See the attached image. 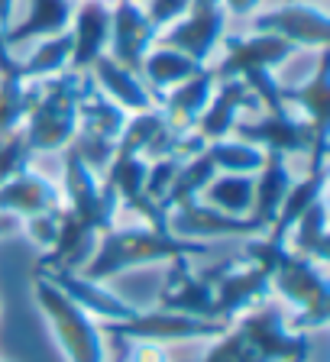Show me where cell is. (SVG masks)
<instances>
[{
    "label": "cell",
    "mask_w": 330,
    "mask_h": 362,
    "mask_svg": "<svg viewBox=\"0 0 330 362\" xmlns=\"http://www.w3.org/2000/svg\"><path fill=\"white\" fill-rule=\"evenodd\" d=\"M59 191H62V207L68 214L81 217L88 226H94L98 233H104L107 226L117 223V214H120L117 197L107 191L101 175L91 172L72 149H65V156H62Z\"/></svg>",
    "instance_id": "8"
},
{
    "label": "cell",
    "mask_w": 330,
    "mask_h": 362,
    "mask_svg": "<svg viewBox=\"0 0 330 362\" xmlns=\"http://www.w3.org/2000/svg\"><path fill=\"white\" fill-rule=\"evenodd\" d=\"M169 214V233L188 243H214V240H246V236L266 233L263 226L253 217H233L217 207L198 201H185L178 207H172Z\"/></svg>",
    "instance_id": "12"
},
{
    "label": "cell",
    "mask_w": 330,
    "mask_h": 362,
    "mask_svg": "<svg viewBox=\"0 0 330 362\" xmlns=\"http://www.w3.org/2000/svg\"><path fill=\"white\" fill-rule=\"evenodd\" d=\"M72 62V33H55V36H42L26 59H20V78L26 81H49L68 71Z\"/></svg>",
    "instance_id": "27"
},
{
    "label": "cell",
    "mask_w": 330,
    "mask_h": 362,
    "mask_svg": "<svg viewBox=\"0 0 330 362\" xmlns=\"http://www.w3.org/2000/svg\"><path fill=\"white\" fill-rule=\"evenodd\" d=\"M214 175H217V168L210 162L207 149H201L198 156L185 158L178 165V172H175L169 191H165V197H162V211H172V207H178V204H185V201H198Z\"/></svg>",
    "instance_id": "28"
},
{
    "label": "cell",
    "mask_w": 330,
    "mask_h": 362,
    "mask_svg": "<svg viewBox=\"0 0 330 362\" xmlns=\"http://www.w3.org/2000/svg\"><path fill=\"white\" fill-rule=\"evenodd\" d=\"M0 75H20V59L4 39V26H0Z\"/></svg>",
    "instance_id": "38"
},
{
    "label": "cell",
    "mask_w": 330,
    "mask_h": 362,
    "mask_svg": "<svg viewBox=\"0 0 330 362\" xmlns=\"http://www.w3.org/2000/svg\"><path fill=\"white\" fill-rule=\"evenodd\" d=\"M201 201L233 217H249L253 214V175L217 172L204 188Z\"/></svg>",
    "instance_id": "29"
},
{
    "label": "cell",
    "mask_w": 330,
    "mask_h": 362,
    "mask_svg": "<svg viewBox=\"0 0 330 362\" xmlns=\"http://www.w3.org/2000/svg\"><path fill=\"white\" fill-rule=\"evenodd\" d=\"M269 291L288 310L292 330H321L330 317V281L327 265L308 256H298L285 246L278 265L269 275Z\"/></svg>",
    "instance_id": "4"
},
{
    "label": "cell",
    "mask_w": 330,
    "mask_h": 362,
    "mask_svg": "<svg viewBox=\"0 0 330 362\" xmlns=\"http://www.w3.org/2000/svg\"><path fill=\"white\" fill-rule=\"evenodd\" d=\"M156 39L159 30L156 23L146 16L143 4H136V0H110V42H107L110 59L140 71L143 55L156 45Z\"/></svg>",
    "instance_id": "13"
},
{
    "label": "cell",
    "mask_w": 330,
    "mask_h": 362,
    "mask_svg": "<svg viewBox=\"0 0 330 362\" xmlns=\"http://www.w3.org/2000/svg\"><path fill=\"white\" fill-rule=\"evenodd\" d=\"M217 88V78L210 68H201L198 75H191L188 81L175 84L172 90H165L162 98H159V110H162L165 123L178 133H191L198 123V117L204 113L207 107L210 94Z\"/></svg>",
    "instance_id": "21"
},
{
    "label": "cell",
    "mask_w": 330,
    "mask_h": 362,
    "mask_svg": "<svg viewBox=\"0 0 330 362\" xmlns=\"http://www.w3.org/2000/svg\"><path fill=\"white\" fill-rule=\"evenodd\" d=\"M308 356L311 337L292 330L288 310L275 298H266L233 317L195 362H308Z\"/></svg>",
    "instance_id": "1"
},
{
    "label": "cell",
    "mask_w": 330,
    "mask_h": 362,
    "mask_svg": "<svg viewBox=\"0 0 330 362\" xmlns=\"http://www.w3.org/2000/svg\"><path fill=\"white\" fill-rule=\"evenodd\" d=\"M33 158H36V152H33L30 143H26L23 127L20 129H10V133L0 136V185H4V181H10L13 175L33 168Z\"/></svg>",
    "instance_id": "33"
},
{
    "label": "cell",
    "mask_w": 330,
    "mask_h": 362,
    "mask_svg": "<svg viewBox=\"0 0 330 362\" xmlns=\"http://www.w3.org/2000/svg\"><path fill=\"white\" fill-rule=\"evenodd\" d=\"M127 117L130 113L123 107H117L91 81V88L84 90V98H81V107H78V129L107 136V139H120V129L127 123Z\"/></svg>",
    "instance_id": "30"
},
{
    "label": "cell",
    "mask_w": 330,
    "mask_h": 362,
    "mask_svg": "<svg viewBox=\"0 0 330 362\" xmlns=\"http://www.w3.org/2000/svg\"><path fill=\"white\" fill-rule=\"evenodd\" d=\"M227 10V16H253L263 10L266 0H220Z\"/></svg>",
    "instance_id": "37"
},
{
    "label": "cell",
    "mask_w": 330,
    "mask_h": 362,
    "mask_svg": "<svg viewBox=\"0 0 330 362\" xmlns=\"http://www.w3.org/2000/svg\"><path fill=\"white\" fill-rule=\"evenodd\" d=\"M39 81H26L20 75H0V136L20 129L33 100H36Z\"/></svg>",
    "instance_id": "32"
},
{
    "label": "cell",
    "mask_w": 330,
    "mask_h": 362,
    "mask_svg": "<svg viewBox=\"0 0 330 362\" xmlns=\"http://www.w3.org/2000/svg\"><path fill=\"white\" fill-rule=\"evenodd\" d=\"M227 10L220 0H195L181 20H175L172 26H165L159 33L156 42H165L185 52L188 59H195L198 65H210V59L217 55L220 42L227 36Z\"/></svg>",
    "instance_id": "10"
},
{
    "label": "cell",
    "mask_w": 330,
    "mask_h": 362,
    "mask_svg": "<svg viewBox=\"0 0 330 362\" xmlns=\"http://www.w3.org/2000/svg\"><path fill=\"white\" fill-rule=\"evenodd\" d=\"M214 162L217 172H233V175H256L259 165L266 162V149L246 143L240 136H224V139H214V143L204 146Z\"/></svg>",
    "instance_id": "31"
},
{
    "label": "cell",
    "mask_w": 330,
    "mask_h": 362,
    "mask_svg": "<svg viewBox=\"0 0 330 362\" xmlns=\"http://www.w3.org/2000/svg\"><path fill=\"white\" fill-rule=\"evenodd\" d=\"M327 197H321L317 204H311L308 211L301 214L285 233V246L298 256H308L314 262L327 265Z\"/></svg>",
    "instance_id": "26"
},
{
    "label": "cell",
    "mask_w": 330,
    "mask_h": 362,
    "mask_svg": "<svg viewBox=\"0 0 330 362\" xmlns=\"http://www.w3.org/2000/svg\"><path fill=\"white\" fill-rule=\"evenodd\" d=\"M88 75H91V81H94V88H98L101 94H107L113 104L123 107L127 113H140V110H152V107H159L156 94L146 88V81L140 78V71L120 65V62L110 59V55H101V59L91 65Z\"/></svg>",
    "instance_id": "20"
},
{
    "label": "cell",
    "mask_w": 330,
    "mask_h": 362,
    "mask_svg": "<svg viewBox=\"0 0 330 362\" xmlns=\"http://www.w3.org/2000/svg\"><path fill=\"white\" fill-rule=\"evenodd\" d=\"M191 4H195V0H146L143 10H146V16L156 23V30L162 33L165 26H172L175 20H181V16L191 10Z\"/></svg>",
    "instance_id": "34"
},
{
    "label": "cell",
    "mask_w": 330,
    "mask_h": 362,
    "mask_svg": "<svg viewBox=\"0 0 330 362\" xmlns=\"http://www.w3.org/2000/svg\"><path fill=\"white\" fill-rule=\"evenodd\" d=\"M253 107H259V100H256V94L246 88V81H243V78H224V81H217L207 107H204V113L198 117L195 133L201 136L204 143L233 136L237 123H240ZM259 110H263V107H259Z\"/></svg>",
    "instance_id": "16"
},
{
    "label": "cell",
    "mask_w": 330,
    "mask_h": 362,
    "mask_svg": "<svg viewBox=\"0 0 330 362\" xmlns=\"http://www.w3.org/2000/svg\"><path fill=\"white\" fill-rule=\"evenodd\" d=\"M278 94H282V104H285L288 110H298V117H305L317 133L327 136V127H330V62H327V52L317 55L311 75H305L301 81L278 84Z\"/></svg>",
    "instance_id": "18"
},
{
    "label": "cell",
    "mask_w": 330,
    "mask_h": 362,
    "mask_svg": "<svg viewBox=\"0 0 330 362\" xmlns=\"http://www.w3.org/2000/svg\"><path fill=\"white\" fill-rule=\"evenodd\" d=\"M59 217L62 211H52V214H39V217H30L23 220V226H26V233H30V240L36 243L42 252H49L55 243V236H59Z\"/></svg>",
    "instance_id": "35"
},
{
    "label": "cell",
    "mask_w": 330,
    "mask_h": 362,
    "mask_svg": "<svg viewBox=\"0 0 330 362\" xmlns=\"http://www.w3.org/2000/svg\"><path fill=\"white\" fill-rule=\"evenodd\" d=\"M42 275H49V279H52L78 308L88 310L98 324H120V320H127V317L136 314V308H130L127 301H120L107 281H94V279H84L81 272H62V269L42 272Z\"/></svg>",
    "instance_id": "19"
},
{
    "label": "cell",
    "mask_w": 330,
    "mask_h": 362,
    "mask_svg": "<svg viewBox=\"0 0 330 362\" xmlns=\"http://www.w3.org/2000/svg\"><path fill=\"white\" fill-rule=\"evenodd\" d=\"M130 362H172V353L165 343H143L136 339L130 349Z\"/></svg>",
    "instance_id": "36"
},
{
    "label": "cell",
    "mask_w": 330,
    "mask_h": 362,
    "mask_svg": "<svg viewBox=\"0 0 330 362\" xmlns=\"http://www.w3.org/2000/svg\"><path fill=\"white\" fill-rule=\"evenodd\" d=\"M253 30L272 33L301 52L305 49L321 52L330 42V16L317 0H285V4L263 7L259 13H253Z\"/></svg>",
    "instance_id": "9"
},
{
    "label": "cell",
    "mask_w": 330,
    "mask_h": 362,
    "mask_svg": "<svg viewBox=\"0 0 330 362\" xmlns=\"http://www.w3.org/2000/svg\"><path fill=\"white\" fill-rule=\"evenodd\" d=\"M33 298H36V308L42 310L65 362H107V333L101 330V324L42 272L36 275Z\"/></svg>",
    "instance_id": "5"
},
{
    "label": "cell",
    "mask_w": 330,
    "mask_h": 362,
    "mask_svg": "<svg viewBox=\"0 0 330 362\" xmlns=\"http://www.w3.org/2000/svg\"><path fill=\"white\" fill-rule=\"evenodd\" d=\"M136 4H146V0H136Z\"/></svg>",
    "instance_id": "40"
},
{
    "label": "cell",
    "mask_w": 330,
    "mask_h": 362,
    "mask_svg": "<svg viewBox=\"0 0 330 362\" xmlns=\"http://www.w3.org/2000/svg\"><path fill=\"white\" fill-rule=\"evenodd\" d=\"M75 4H78V0H75Z\"/></svg>",
    "instance_id": "41"
},
{
    "label": "cell",
    "mask_w": 330,
    "mask_h": 362,
    "mask_svg": "<svg viewBox=\"0 0 330 362\" xmlns=\"http://www.w3.org/2000/svg\"><path fill=\"white\" fill-rule=\"evenodd\" d=\"M201 68L207 65H198L195 59H188L185 52L172 49L165 42H156L149 52L143 55V65H140V78L146 81V88L156 94V100L162 98L165 90H172L175 84L188 81L191 75H198Z\"/></svg>",
    "instance_id": "24"
},
{
    "label": "cell",
    "mask_w": 330,
    "mask_h": 362,
    "mask_svg": "<svg viewBox=\"0 0 330 362\" xmlns=\"http://www.w3.org/2000/svg\"><path fill=\"white\" fill-rule=\"evenodd\" d=\"M159 308L181 310L204 320H217L214 308V281L191 269V259H175L165 265V285L159 294Z\"/></svg>",
    "instance_id": "17"
},
{
    "label": "cell",
    "mask_w": 330,
    "mask_h": 362,
    "mask_svg": "<svg viewBox=\"0 0 330 362\" xmlns=\"http://www.w3.org/2000/svg\"><path fill=\"white\" fill-rule=\"evenodd\" d=\"M292 181H295L292 158L278 156V152H266V162L253 175V214H249L263 230L272 226L278 207H282L288 188H292Z\"/></svg>",
    "instance_id": "22"
},
{
    "label": "cell",
    "mask_w": 330,
    "mask_h": 362,
    "mask_svg": "<svg viewBox=\"0 0 330 362\" xmlns=\"http://www.w3.org/2000/svg\"><path fill=\"white\" fill-rule=\"evenodd\" d=\"M88 88L91 75H78V71H65L59 78L39 81L36 100L23 120L26 143L36 156H55V152L68 149V143L78 133V107H81Z\"/></svg>",
    "instance_id": "3"
},
{
    "label": "cell",
    "mask_w": 330,
    "mask_h": 362,
    "mask_svg": "<svg viewBox=\"0 0 330 362\" xmlns=\"http://www.w3.org/2000/svg\"><path fill=\"white\" fill-rule=\"evenodd\" d=\"M75 13V0H30V10L23 20H13L4 30L10 49L30 42V39H42V36H55V33H65L68 23Z\"/></svg>",
    "instance_id": "23"
},
{
    "label": "cell",
    "mask_w": 330,
    "mask_h": 362,
    "mask_svg": "<svg viewBox=\"0 0 330 362\" xmlns=\"http://www.w3.org/2000/svg\"><path fill=\"white\" fill-rule=\"evenodd\" d=\"M72 62L68 71L88 75L91 65L107 55V42H110V0H78L72 23Z\"/></svg>",
    "instance_id": "15"
},
{
    "label": "cell",
    "mask_w": 330,
    "mask_h": 362,
    "mask_svg": "<svg viewBox=\"0 0 330 362\" xmlns=\"http://www.w3.org/2000/svg\"><path fill=\"white\" fill-rule=\"evenodd\" d=\"M220 59L207 65L217 81L224 78H243L249 71H278L282 65L295 59L301 49L292 42L272 36V33H246V36H224L220 42Z\"/></svg>",
    "instance_id": "11"
},
{
    "label": "cell",
    "mask_w": 330,
    "mask_h": 362,
    "mask_svg": "<svg viewBox=\"0 0 330 362\" xmlns=\"http://www.w3.org/2000/svg\"><path fill=\"white\" fill-rule=\"evenodd\" d=\"M13 13H16V0H0V26L4 30L13 23Z\"/></svg>",
    "instance_id": "39"
},
{
    "label": "cell",
    "mask_w": 330,
    "mask_h": 362,
    "mask_svg": "<svg viewBox=\"0 0 330 362\" xmlns=\"http://www.w3.org/2000/svg\"><path fill=\"white\" fill-rule=\"evenodd\" d=\"M207 256V243H188L172 236L169 230H156L146 223H113L98 236L91 259L81 265L84 279L110 281L130 269L165 265L175 259Z\"/></svg>",
    "instance_id": "2"
},
{
    "label": "cell",
    "mask_w": 330,
    "mask_h": 362,
    "mask_svg": "<svg viewBox=\"0 0 330 362\" xmlns=\"http://www.w3.org/2000/svg\"><path fill=\"white\" fill-rule=\"evenodd\" d=\"M146 175H149V158L133 156V152H113L101 181L117 197L120 211H130L146 197Z\"/></svg>",
    "instance_id": "25"
},
{
    "label": "cell",
    "mask_w": 330,
    "mask_h": 362,
    "mask_svg": "<svg viewBox=\"0 0 330 362\" xmlns=\"http://www.w3.org/2000/svg\"><path fill=\"white\" fill-rule=\"evenodd\" d=\"M207 279L214 281V308H217V320H224V324H230L233 317H240L243 310L272 298L269 272H263L259 265L246 262V259L230 265V269L224 265Z\"/></svg>",
    "instance_id": "14"
},
{
    "label": "cell",
    "mask_w": 330,
    "mask_h": 362,
    "mask_svg": "<svg viewBox=\"0 0 330 362\" xmlns=\"http://www.w3.org/2000/svg\"><path fill=\"white\" fill-rule=\"evenodd\" d=\"M233 136H240L246 143L259 146L266 152H278V156L308 158L317 146H327V136H321L305 117L295 110H263L256 117H243L233 129Z\"/></svg>",
    "instance_id": "7"
},
{
    "label": "cell",
    "mask_w": 330,
    "mask_h": 362,
    "mask_svg": "<svg viewBox=\"0 0 330 362\" xmlns=\"http://www.w3.org/2000/svg\"><path fill=\"white\" fill-rule=\"evenodd\" d=\"M224 320H204V317H191L181 310L169 308H143L133 317L120 320V324H101L107 337H123L130 343L143 339V343H198V339H214L224 330Z\"/></svg>",
    "instance_id": "6"
}]
</instances>
